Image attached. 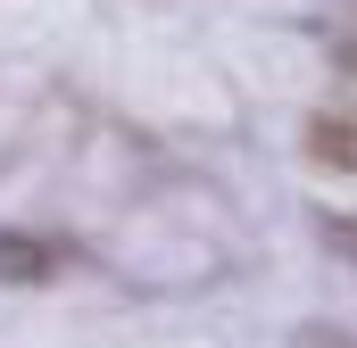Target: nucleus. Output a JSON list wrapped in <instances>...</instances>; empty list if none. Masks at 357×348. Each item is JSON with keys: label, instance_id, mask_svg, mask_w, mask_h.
<instances>
[{"label": "nucleus", "instance_id": "obj_1", "mask_svg": "<svg viewBox=\"0 0 357 348\" xmlns=\"http://www.w3.org/2000/svg\"><path fill=\"white\" fill-rule=\"evenodd\" d=\"M307 158L333 174H357V125L349 116H307Z\"/></svg>", "mask_w": 357, "mask_h": 348}, {"label": "nucleus", "instance_id": "obj_2", "mask_svg": "<svg viewBox=\"0 0 357 348\" xmlns=\"http://www.w3.org/2000/svg\"><path fill=\"white\" fill-rule=\"evenodd\" d=\"M341 67H357V42H341Z\"/></svg>", "mask_w": 357, "mask_h": 348}]
</instances>
